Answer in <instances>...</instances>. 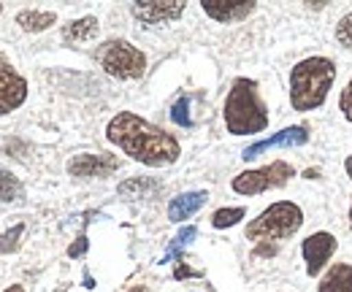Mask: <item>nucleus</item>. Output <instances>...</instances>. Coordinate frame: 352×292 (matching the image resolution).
Listing matches in <instances>:
<instances>
[{"mask_svg": "<svg viewBox=\"0 0 352 292\" xmlns=\"http://www.w3.org/2000/svg\"><path fill=\"white\" fill-rule=\"evenodd\" d=\"M106 141L146 168H168L182 157V144L174 133H166L133 111H120L109 120Z\"/></svg>", "mask_w": 352, "mask_h": 292, "instance_id": "1", "label": "nucleus"}, {"mask_svg": "<svg viewBox=\"0 0 352 292\" xmlns=\"http://www.w3.org/2000/svg\"><path fill=\"white\" fill-rule=\"evenodd\" d=\"M336 82V63L331 57L314 54L293 65L290 71V106L293 111H317L325 106L331 89Z\"/></svg>", "mask_w": 352, "mask_h": 292, "instance_id": "2", "label": "nucleus"}, {"mask_svg": "<svg viewBox=\"0 0 352 292\" xmlns=\"http://www.w3.org/2000/svg\"><path fill=\"white\" fill-rule=\"evenodd\" d=\"M222 120L230 135H258L268 127V109L258 82L239 76L230 84L222 106Z\"/></svg>", "mask_w": 352, "mask_h": 292, "instance_id": "3", "label": "nucleus"}, {"mask_svg": "<svg viewBox=\"0 0 352 292\" xmlns=\"http://www.w3.org/2000/svg\"><path fill=\"white\" fill-rule=\"evenodd\" d=\"M304 225V211L293 201H276L268 209H263L255 219L247 222L244 236L252 244L261 247H274L279 241L293 238Z\"/></svg>", "mask_w": 352, "mask_h": 292, "instance_id": "4", "label": "nucleus"}, {"mask_svg": "<svg viewBox=\"0 0 352 292\" xmlns=\"http://www.w3.org/2000/svg\"><path fill=\"white\" fill-rule=\"evenodd\" d=\"M95 60L111 79H120V82H135L146 74V54L125 38L103 41L95 49Z\"/></svg>", "mask_w": 352, "mask_h": 292, "instance_id": "5", "label": "nucleus"}, {"mask_svg": "<svg viewBox=\"0 0 352 292\" xmlns=\"http://www.w3.org/2000/svg\"><path fill=\"white\" fill-rule=\"evenodd\" d=\"M293 176H296V168L287 160H274L268 166L241 170L239 176H233L230 187H233V192L252 198V195H263L268 190H282Z\"/></svg>", "mask_w": 352, "mask_h": 292, "instance_id": "6", "label": "nucleus"}, {"mask_svg": "<svg viewBox=\"0 0 352 292\" xmlns=\"http://www.w3.org/2000/svg\"><path fill=\"white\" fill-rule=\"evenodd\" d=\"M336 247H339V241L328 230H317V233H311L301 241V257L307 262L309 279H317V273H322L328 268V262L336 254Z\"/></svg>", "mask_w": 352, "mask_h": 292, "instance_id": "7", "label": "nucleus"}, {"mask_svg": "<svg viewBox=\"0 0 352 292\" xmlns=\"http://www.w3.org/2000/svg\"><path fill=\"white\" fill-rule=\"evenodd\" d=\"M28 79L11 65V60L0 52V117L16 111L28 100Z\"/></svg>", "mask_w": 352, "mask_h": 292, "instance_id": "8", "label": "nucleus"}, {"mask_svg": "<svg viewBox=\"0 0 352 292\" xmlns=\"http://www.w3.org/2000/svg\"><path fill=\"white\" fill-rule=\"evenodd\" d=\"M122 166V160L117 155H109V152H85V155H74L68 160L65 170L74 176V179H106L111 173H117Z\"/></svg>", "mask_w": 352, "mask_h": 292, "instance_id": "9", "label": "nucleus"}, {"mask_svg": "<svg viewBox=\"0 0 352 292\" xmlns=\"http://www.w3.org/2000/svg\"><path fill=\"white\" fill-rule=\"evenodd\" d=\"M184 8H187V3H182V0H138L131 5V14L138 22L157 27V25L176 22L184 14Z\"/></svg>", "mask_w": 352, "mask_h": 292, "instance_id": "10", "label": "nucleus"}, {"mask_svg": "<svg viewBox=\"0 0 352 292\" xmlns=\"http://www.w3.org/2000/svg\"><path fill=\"white\" fill-rule=\"evenodd\" d=\"M201 8L209 19L220 22V25H236V22H244L247 16H252L258 3L255 0H201Z\"/></svg>", "mask_w": 352, "mask_h": 292, "instance_id": "11", "label": "nucleus"}, {"mask_svg": "<svg viewBox=\"0 0 352 292\" xmlns=\"http://www.w3.org/2000/svg\"><path fill=\"white\" fill-rule=\"evenodd\" d=\"M307 141H309V130L304 125L285 127V130H279V133L268 135V138H263V141H258V144L247 146V149L241 152V157L250 163V160H255L258 155H263V152H268V149H282V146H304Z\"/></svg>", "mask_w": 352, "mask_h": 292, "instance_id": "12", "label": "nucleus"}, {"mask_svg": "<svg viewBox=\"0 0 352 292\" xmlns=\"http://www.w3.org/2000/svg\"><path fill=\"white\" fill-rule=\"evenodd\" d=\"M206 201H209V192L206 190L182 192V195L171 198V203H168V219L171 222H184V219H190L192 214H198V211L204 209Z\"/></svg>", "mask_w": 352, "mask_h": 292, "instance_id": "13", "label": "nucleus"}, {"mask_svg": "<svg viewBox=\"0 0 352 292\" xmlns=\"http://www.w3.org/2000/svg\"><path fill=\"white\" fill-rule=\"evenodd\" d=\"M317 292H352V265L350 262H333L320 284H317Z\"/></svg>", "mask_w": 352, "mask_h": 292, "instance_id": "14", "label": "nucleus"}, {"mask_svg": "<svg viewBox=\"0 0 352 292\" xmlns=\"http://www.w3.org/2000/svg\"><path fill=\"white\" fill-rule=\"evenodd\" d=\"M98 30H100L98 16H82V19H71L68 25H63L60 36L65 43H87L98 36Z\"/></svg>", "mask_w": 352, "mask_h": 292, "instance_id": "15", "label": "nucleus"}, {"mask_svg": "<svg viewBox=\"0 0 352 292\" xmlns=\"http://www.w3.org/2000/svg\"><path fill=\"white\" fill-rule=\"evenodd\" d=\"M14 19L25 33H44L52 25H57V14L54 11H41V8H22Z\"/></svg>", "mask_w": 352, "mask_h": 292, "instance_id": "16", "label": "nucleus"}, {"mask_svg": "<svg viewBox=\"0 0 352 292\" xmlns=\"http://www.w3.org/2000/svg\"><path fill=\"white\" fill-rule=\"evenodd\" d=\"M25 195V187L19 181V176H14L11 170L0 168V201L3 203H16Z\"/></svg>", "mask_w": 352, "mask_h": 292, "instance_id": "17", "label": "nucleus"}, {"mask_svg": "<svg viewBox=\"0 0 352 292\" xmlns=\"http://www.w3.org/2000/svg\"><path fill=\"white\" fill-rule=\"evenodd\" d=\"M244 216H247V209H244V206H225V209H217L212 214V227H214V230L236 227Z\"/></svg>", "mask_w": 352, "mask_h": 292, "instance_id": "18", "label": "nucleus"}, {"mask_svg": "<svg viewBox=\"0 0 352 292\" xmlns=\"http://www.w3.org/2000/svg\"><path fill=\"white\" fill-rule=\"evenodd\" d=\"M160 190V184L157 181H152V179H131V181H125V184H120V195H125V198H149L152 192H157Z\"/></svg>", "mask_w": 352, "mask_h": 292, "instance_id": "19", "label": "nucleus"}, {"mask_svg": "<svg viewBox=\"0 0 352 292\" xmlns=\"http://www.w3.org/2000/svg\"><path fill=\"white\" fill-rule=\"evenodd\" d=\"M195 236H198V227H195V225H187V227H182V230L176 233L171 249L166 251L163 262H168L171 257H182V249H184V247H190V241H195Z\"/></svg>", "mask_w": 352, "mask_h": 292, "instance_id": "20", "label": "nucleus"}, {"mask_svg": "<svg viewBox=\"0 0 352 292\" xmlns=\"http://www.w3.org/2000/svg\"><path fill=\"white\" fill-rule=\"evenodd\" d=\"M22 233H25V222H16L14 227H8V230L0 236V254H11V251L19 249Z\"/></svg>", "mask_w": 352, "mask_h": 292, "instance_id": "21", "label": "nucleus"}, {"mask_svg": "<svg viewBox=\"0 0 352 292\" xmlns=\"http://www.w3.org/2000/svg\"><path fill=\"white\" fill-rule=\"evenodd\" d=\"M171 122L179 127H192V117H190V98L182 95L176 98V103L171 106Z\"/></svg>", "mask_w": 352, "mask_h": 292, "instance_id": "22", "label": "nucleus"}, {"mask_svg": "<svg viewBox=\"0 0 352 292\" xmlns=\"http://www.w3.org/2000/svg\"><path fill=\"white\" fill-rule=\"evenodd\" d=\"M336 41H339V46H344L347 52H352V11H347L339 19V25H336Z\"/></svg>", "mask_w": 352, "mask_h": 292, "instance_id": "23", "label": "nucleus"}, {"mask_svg": "<svg viewBox=\"0 0 352 292\" xmlns=\"http://www.w3.org/2000/svg\"><path fill=\"white\" fill-rule=\"evenodd\" d=\"M339 111H342V117L352 125V79L344 84V89L339 95Z\"/></svg>", "mask_w": 352, "mask_h": 292, "instance_id": "24", "label": "nucleus"}, {"mask_svg": "<svg viewBox=\"0 0 352 292\" xmlns=\"http://www.w3.org/2000/svg\"><path fill=\"white\" fill-rule=\"evenodd\" d=\"M87 247H89L87 236L82 233V236H79V238H76V241H74V244L68 247V257H74V260H76V257H85V251H87Z\"/></svg>", "mask_w": 352, "mask_h": 292, "instance_id": "25", "label": "nucleus"}, {"mask_svg": "<svg viewBox=\"0 0 352 292\" xmlns=\"http://www.w3.org/2000/svg\"><path fill=\"white\" fill-rule=\"evenodd\" d=\"M174 276L176 279H184V276H201V273H198V271H190V268H184V265H176Z\"/></svg>", "mask_w": 352, "mask_h": 292, "instance_id": "26", "label": "nucleus"}, {"mask_svg": "<svg viewBox=\"0 0 352 292\" xmlns=\"http://www.w3.org/2000/svg\"><path fill=\"white\" fill-rule=\"evenodd\" d=\"M3 292H28V290H25L22 284H11V287H6Z\"/></svg>", "mask_w": 352, "mask_h": 292, "instance_id": "27", "label": "nucleus"}, {"mask_svg": "<svg viewBox=\"0 0 352 292\" xmlns=\"http://www.w3.org/2000/svg\"><path fill=\"white\" fill-rule=\"evenodd\" d=\"M344 170H347V176H350V181H352V155L347 157V163H344Z\"/></svg>", "mask_w": 352, "mask_h": 292, "instance_id": "28", "label": "nucleus"}, {"mask_svg": "<svg viewBox=\"0 0 352 292\" xmlns=\"http://www.w3.org/2000/svg\"><path fill=\"white\" fill-rule=\"evenodd\" d=\"M350 230H352V203H350Z\"/></svg>", "mask_w": 352, "mask_h": 292, "instance_id": "29", "label": "nucleus"}, {"mask_svg": "<svg viewBox=\"0 0 352 292\" xmlns=\"http://www.w3.org/2000/svg\"><path fill=\"white\" fill-rule=\"evenodd\" d=\"M0 14H3V3H0Z\"/></svg>", "mask_w": 352, "mask_h": 292, "instance_id": "30", "label": "nucleus"}]
</instances>
